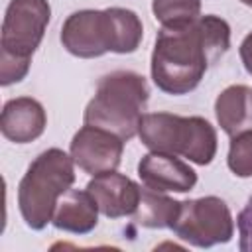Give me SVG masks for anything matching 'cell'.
Wrapping results in <instances>:
<instances>
[{
	"label": "cell",
	"instance_id": "1",
	"mask_svg": "<svg viewBox=\"0 0 252 252\" xmlns=\"http://www.w3.org/2000/svg\"><path fill=\"white\" fill-rule=\"evenodd\" d=\"M144 28L136 12L126 8L79 10L61 28L63 47L81 59L112 53H134L142 43Z\"/></svg>",
	"mask_w": 252,
	"mask_h": 252
},
{
	"label": "cell",
	"instance_id": "2",
	"mask_svg": "<svg viewBox=\"0 0 252 252\" xmlns=\"http://www.w3.org/2000/svg\"><path fill=\"white\" fill-rule=\"evenodd\" d=\"M213 65L199 20L183 28H161L152 51V79L167 94H187Z\"/></svg>",
	"mask_w": 252,
	"mask_h": 252
},
{
	"label": "cell",
	"instance_id": "3",
	"mask_svg": "<svg viewBox=\"0 0 252 252\" xmlns=\"http://www.w3.org/2000/svg\"><path fill=\"white\" fill-rule=\"evenodd\" d=\"M148 98L150 89L142 75L134 71H112L98 81L83 120L128 142L138 134Z\"/></svg>",
	"mask_w": 252,
	"mask_h": 252
},
{
	"label": "cell",
	"instance_id": "4",
	"mask_svg": "<svg viewBox=\"0 0 252 252\" xmlns=\"http://www.w3.org/2000/svg\"><path fill=\"white\" fill-rule=\"evenodd\" d=\"M75 183V161L59 148L41 152L18 185V207L26 224L41 230L51 222L59 199Z\"/></svg>",
	"mask_w": 252,
	"mask_h": 252
},
{
	"label": "cell",
	"instance_id": "5",
	"mask_svg": "<svg viewBox=\"0 0 252 252\" xmlns=\"http://www.w3.org/2000/svg\"><path fill=\"white\" fill-rule=\"evenodd\" d=\"M51 18L47 0H10L0 37V85L22 81Z\"/></svg>",
	"mask_w": 252,
	"mask_h": 252
},
{
	"label": "cell",
	"instance_id": "6",
	"mask_svg": "<svg viewBox=\"0 0 252 252\" xmlns=\"http://www.w3.org/2000/svg\"><path fill=\"white\" fill-rule=\"evenodd\" d=\"M138 136L148 150L179 154L197 165H209L217 154V132L201 116L144 112Z\"/></svg>",
	"mask_w": 252,
	"mask_h": 252
},
{
	"label": "cell",
	"instance_id": "7",
	"mask_svg": "<svg viewBox=\"0 0 252 252\" xmlns=\"http://www.w3.org/2000/svg\"><path fill=\"white\" fill-rule=\"evenodd\" d=\"M171 230L191 246L211 248L215 244H226L232 238L234 220L228 205L222 199L209 195L181 201Z\"/></svg>",
	"mask_w": 252,
	"mask_h": 252
},
{
	"label": "cell",
	"instance_id": "8",
	"mask_svg": "<svg viewBox=\"0 0 252 252\" xmlns=\"http://www.w3.org/2000/svg\"><path fill=\"white\" fill-rule=\"evenodd\" d=\"M124 140L116 134L85 124L71 140L69 154L85 173L100 175L114 171L122 161Z\"/></svg>",
	"mask_w": 252,
	"mask_h": 252
},
{
	"label": "cell",
	"instance_id": "9",
	"mask_svg": "<svg viewBox=\"0 0 252 252\" xmlns=\"http://www.w3.org/2000/svg\"><path fill=\"white\" fill-rule=\"evenodd\" d=\"M87 191L93 195L98 211L108 219L134 215L142 195V187L130 177L116 173V169L93 175L87 183Z\"/></svg>",
	"mask_w": 252,
	"mask_h": 252
},
{
	"label": "cell",
	"instance_id": "10",
	"mask_svg": "<svg viewBox=\"0 0 252 252\" xmlns=\"http://www.w3.org/2000/svg\"><path fill=\"white\" fill-rule=\"evenodd\" d=\"M138 175L146 187L161 193H187L197 183V173L189 163L163 152L146 154L138 163Z\"/></svg>",
	"mask_w": 252,
	"mask_h": 252
},
{
	"label": "cell",
	"instance_id": "11",
	"mask_svg": "<svg viewBox=\"0 0 252 252\" xmlns=\"http://www.w3.org/2000/svg\"><path fill=\"white\" fill-rule=\"evenodd\" d=\"M47 126V114L43 106L32 96L10 98L0 116L2 136L16 144H28L37 140Z\"/></svg>",
	"mask_w": 252,
	"mask_h": 252
},
{
	"label": "cell",
	"instance_id": "12",
	"mask_svg": "<svg viewBox=\"0 0 252 252\" xmlns=\"http://www.w3.org/2000/svg\"><path fill=\"white\" fill-rule=\"evenodd\" d=\"M53 226L73 234H87L98 222V207L93 195L85 189H69L57 203L53 219Z\"/></svg>",
	"mask_w": 252,
	"mask_h": 252
},
{
	"label": "cell",
	"instance_id": "13",
	"mask_svg": "<svg viewBox=\"0 0 252 252\" xmlns=\"http://www.w3.org/2000/svg\"><path fill=\"white\" fill-rule=\"evenodd\" d=\"M217 122L226 136L252 130V89L246 85L226 87L215 100Z\"/></svg>",
	"mask_w": 252,
	"mask_h": 252
},
{
	"label": "cell",
	"instance_id": "14",
	"mask_svg": "<svg viewBox=\"0 0 252 252\" xmlns=\"http://www.w3.org/2000/svg\"><path fill=\"white\" fill-rule=\"evenodd\" d=\"M181 201H175L161 191H154L150 187L142 189L138 209L134 211V222L146 228H171Z\"/></svg>",
	"mask_w": 252,
	"mask_h": 252
},
{
	"label": "cell",
	"instance_id": "15",
	"mask_svg": "<svg viewBox=\"0 0 252 252\" xmlns=\"http://www.w3.org/2000/svg\"><path fill=\"white\" fill-rule=\"evenodd\" d=\"M152 12L161 28H183L201 18V0H154Z\"/></svg>",
	"mask_w": 252,
	"mask_h": 252
},
{
	"label": "cell",
	"instance_id": "16",
	"mask_svg": "<svg viewBox=\"0 0 252 252\" xmlns=\"http://www.w3.org/2000/svg\"><path fill=\"white\" fill-rule=\"evenodd\" d=\"M226 165L236 177H252V130L230 138Z\"/></svg>",
	"mask_w": 252,
	"mask_h": 252
},
{
	"label": "cell",
	"instance_id": "17",
	"mask_svg": "<svg viewBox=\"0 0 252 252\" xmlns=\"http://www.w3.org/2000/svg\"><path fill=\"white\" fill-rule=\"evenodd\" d=\"M236 224H238V234H240L238 248L242 252H252V195L248 197L244 209L238 213Z\"/></svg>",
	"mask_w": 252,
	"mask_h": 252
},
{
	"label": "cell",
	"instance_id": "18",
	"mask_svg": "<svg viewBox=\"0 0 252 252\" xmlns=\"http://www.w3.org/2000/svg\"><path fill=\"white\" fill-rule=\"evenodd\" d=\"M240 59L244 63V69L252 75V32L240 43Z\"/></svg>",
	"mask_w": 252,
	"mask_h": 252
},
{
	"label": "cell",
	"instance_id": "19",
	"mask_svg": "<svg viewBox=\"0 0 252 252\" xmlns=\"http://www.w3.org/2000/svg\"><path fill=\"white\" fill-rule=\"evenodd\" d=\"M240 2H242V4H246V6H250V8H252V0H240Z\"/></svg>",
	"mask_w": 252,
	"mask_h": 252
}]
</instances>
